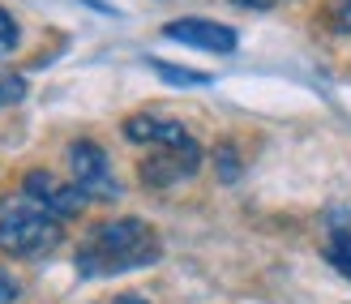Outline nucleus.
<instances>
[{"instance_id":"obj_1","label":"nucleus","mask_w":351,"mask_h":304,"mask_svg":"<svg viewBox=\"0 0 351 304\" xmlns=\"http://www.w3.org/2000/svg\"><path fill=\"white\" fill-rule=\"evenodd\" d=\"M163 257V240L146 219H108L90 227V236L77 244V274L82 279H112V274H129L154 266Z\"/></svg>"},{"instance_id":"obj_2","label":"nucleus","mask_w":351,"mask_h":304,"mask_svg":"<svg viewBox=\"0 0 351 304\" xmlns=\"http://www.w3.org/2000/svg\"><path fill=\"white\" fill-rule=\"evenodd\" d=\"M64 219L51 214L43 202H34L30 193L17 189L13 198L0 202V248L13 257H43L60 244Z\"/></svg>"},{"instance_id":"obj_3","label":"nucleus","mask_w":351,"mask_h":304,"mask_svg":"<svg viewBox=\"0 0 351 304\" xmlns=\"http://www.w3.org/2000/svg\"><path fill=\"white\" fill-rule=\"evenodd\" d=\"M69 167H73V185L82 189L86 202H116L120 198V185L112 176V163H108V154H103V146H95V141H73V146H69Z\"/></svg>"},{"instance_id":"obj_4","label":"nucleus","mask_w":351,"mask_h":304,"mask_svg":"<svg viewBox=\"0 0 351 304\" xmlns=\"http://www.w3.org/2000/svg\"><path fill=\"white\" fill-rule=\"evenodd\" d=\"M202 167V146L193 137L184 141H171V146H150V159H142V180L150 189H167L176 180H184V176H193Z\"/></svg>"},{"instance_id":"obj_5","label":"nucleus","mask_w":351,"mask_h":304,"mask_svg":"<svg viewBox=\"0 0 351 304\" xmlns=\"http://www.w3.org/2000/svg\"><path fill=\"white\" fill-rule=\"evenodd\" d=\"M167 39L184 43V47H197V51H215V56H227L236 51L240 34L223 22H206V17H184V22H167Z\"/></svg>"},{"instance_id":"obj_6","label":"nucleus","mask_w":351,"mask_h":304,"mask_svg":"<svg viewBox=\"0 0 351 304\" xmlns=\"http://www.w3.org/2000/svg\"><path fill=\"white\" fill-rule=\"evenodd\" d=\"M22 193H30L34 202H43L51 214H60V219H69V214H77V210L86 206L82 189H77V185H60L51 172H26Z\"/></svg>"},{"instance_id":"obj_7","label":"nucleus","mask_w":351,"mask_h":304,"mask_svg":"<svg viewBox=\"0 0 351 304\" xmlns=\"http://www.w3.org/2000/svg\"><path fill=\"white\" fill-rule=\"evenodd\" d=\"M125 137L137 141V146H171V141H184L193 137L180 120H171V116H154V112H137L125 120Z\"/></svg>"},{"instance_id":"obj_8","label":"nucleus","mask_w":351,"mask_h":304,"mask_svg":"<svg viewBox=\"0 0 351 304\" xmlns=\"http://www.w3.org/2000/svg\"><path fill=\"white\" fill-rule=\"evenodd\" d=\"M150 69L159 78H167L171 86H210V73H197V69H180V65H167V60H150Z\"/></svg>"},{"instance_id":"obj_9","label":"nucleus","mask_w":351,"mask_h":304,"mask_svg":"<svg viewBox=\"0 0 351 304\" xmlns=\"http://www.w3.org/2000/svg\"><path fill=\"white\" fill-rule=\"evenodd\" d=\"M26 99V78L17 73H0V107H13Z\"/></svg>"},{"instance_id":"obj_10","label":"nucleus","mask_w":351,"mask_h":304,"mask_svg":"<svg viewBox=\"0 0 351 304\" xmlns=\"http://www.w3.org/2000/svg\"><path fill=\"white\" fill-rule=\"evenodd\" d=\"M330 261H335V270H339V274L351 279V236H347V231L330 240Z\"/></svg>"},{"instance_id":"obj_11","label":"nucleus","mask_w":351,"mask_h":304,"mask_svg":"<svg viewBox=\"0 0 351 304\" xmlns=\"http://www.w3.org/2000/svg\"><path fill=\"white\" fill-rule=\"evenodd\" d=\"M9 51H17V22L9 9H0V56H9Z\"/></svg>"},{"instance_id":"obj_12","label":"nucleus","mask_w":351,"mask_h":304,"mask_svg":"<svg viewBox=\"0 0 351 304\" xmlns=\"http://www.w3.org/2000/svg\"><path fill=\"white\" fill-rule=\"evenodd\" d=\"M17 300V288H13V279L0 270V304H13Z\"/></svg>"},{"instance_id":"obj_13","label":"nucleus","mask_w":351,"mask_h":304,"mask_svg":"<svg viewBox=\"0 0 351 304\" xmlns=\"http://www.w3.org/2000/svg\"><path fill=\"white\" fill-rule=\"evenodd\" d=\"M236 5H244V9H274V5H283V0H236Z\"/></svg>"},{"instance_id":"obj_14","label":"nucleus","mask_w":351,"mask_h":304,"mask_svg":"<svg viewBox=\"0 0 351 304\" xmlns=\"http://www.w3.org/2000/svg\"><path fill=\"white\" fill-rule=\"evenodd\" d=\"M339 26L351 30V0H343V5H339Z\"/></svg>"},{"instance_id":"obj_15","label":"nucleus","mask_w":351,"mask_h":304,"mask_svg":"<svg viewBox=\"0 0 351 304\" xmlns=\"http://www.w3.org/2000/svg\"><path fill=\"white\" fill-rule=\"evenodd\" d=\"M116 304H146V300H142V296H120Z\"/></svg>"}]
</instances>
